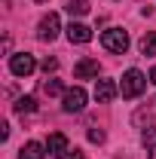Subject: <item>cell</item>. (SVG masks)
I'll use <instances>...</instances> for the list:
<instances>
[{
    "label": "cell",
    "mask_w": 156,
    "mask_h": 159,
    "mask_svg": "<svg viewBox=\"0 0 156 159\" xmlns=\"http://www.w3.org/2000/svg\"><path fill=\"white\" fill-rule=\"evenodd\" d=\"M101 46L107 49V52H126L129 49V34L122 31V28H107L104 34H101Z\"/></svg>",
    "instance_id": "2"
},
{
    "label": "cell",
    "mask_w": 156,
    "mask_h": 159,
    "mask_svg": "<svg viewBox=\"0 0 156 159\" xmlns=\"http://www.w3.org/2000/svg\"><path fill=\"white\" fill-rule=\"evenodd\" d=\"M144 150H147V159H156V125L144 132Z\"/></svg>",
    "instance_id": "12"
},
{
    "label": "cell",
    "mask_w": 156,
    "mask_h": 159,
    "mask_svg": "<svg viewBox=\"0 0 156 159\" xmlns=\"http://www.w3.org/2000/svg\"><path fill=\"white\" fill-rule=\"evenodd\" d=\"M98 70H101L98 58H80L77 67H74V77L77 80H89V77H98Z\"/></svg>",
    "instance_id": "7"
},
{
    "label": "cell",
    "mask_w": 156,
    "mask_h": 159,
    "mask_svg": "<svg viewBox=\"0 0 156 159\" xmlns=\"http://www.w3.org/2000/svg\"><path fill=\"white\" fill-rule=\"evenodd\" d=\"M89 141L92 144H104V132L101 129H89Z\"/></svg>",
    "instance_id": "17"
},
{
    "label": "cell",
    "mask_w": 156,
    "mask_h": 159,
    "mask_svg": "<svg viewBox=\"0 0 156 159\" xmlns=\"http://www.w3.org/2000/svg\"><path fill=\"white\" fill-rule=\"evenodd\" d=\"M150 83H153V86H156V64H153V67H150Z\"/></svg>",
    "instance_id": "19"
},
{
    "label": "cell",
    "mask_w": 156,
    "mask_h": 159,
    "mask_svg": "<svg viewBox=\"0 0 156 159\" xmlns=\"http://www.w3.org/2000/svg\"><path fill=\"white\" fill-rule=\"evenodd\" d=\"M9 70L16 74V77H31L34 70H37V61L31 52H16L12 58H9Z\"/></svg>",
    "instance_id": "3"
},
{
    "label": "cell",
    "mask_w": 156,
    "mask_h": 159,
    "mask_svg": "<svg viewBox=\"0 0 156 159\" xmlns=\"http://www.w3.org/2000/svg\"><path fill=\"white\" fill-rule=\"evenodd\" d=\"M141 55H156V34H144L141 37Z\"/></svg>",
    "instance_id": "14"
},
{
    "label": "cell",
    "mask_w": 156,
    "mask_h": 159,
    "mask_svg": "<svg viewBox=\"0 0 156 159\" xmlns=\"http://www.w3.org/2000/svg\"><path fill=\"white\" fill-rule=\"evenodd\" d=\"M58 159H86V153H83L80 147H67V150H64Z\"/></svg>",
    "instance_id": "16"
},
{
    "label": "cell",
    "mask_w": 156,
    "mask_h": 159,
    "mask_svg": "<svg viewBox=\"0 0 156 159\" xmlns=\"http://www.w3.org/2000/svg\"><path fill=\"white\" fill-rule=\"evenodd\" d=\"M34 110H37V101L31 98V95H25V98L16 101V113H21V116L25 113H34Z\"/></svg>",
    "instance_id": "13"
},
{
    "label": "cell",
    "mask_w": 156,
    "mask_h": 159,
    "mask_svg": "<svg viewBox=\"0 0 156 159\" xmlns=\"http://www.w3.org/2000/svg\"><path fill=\"white\" fill-rule=\"evenodd\" d=\"M144 89H147V77H144L138 67H129V70L122 74V83H119V95H122V98H138Z\"/></svg>",
    "instance_id": "1"
},
{
    "label": "cell",
    "mask_w": 156,
    "mask_h": 159,
    "mask_svg": "<svg viewBox=\"0 0 156 159\" xmlns=\"http://www.w3.org/2000/svg\"><path fill=\"white\" fill-rule=\"evenodd\" d=\"M119 95V86L113 80H98L95 83V101L98 104H107V101H113Z\"/></svg>",
    "instance_id": "6"
},
{
    "label": "cell",
    "mask_w": 156,
    "mask_h": 159,
    "mask_svg": "<svg viewBox=\"0 0 156 159\" xmlns=\"http://www.w3.org/2000/svg\"><path fill=\"white\" fill-rule=\"evenodd\" d=\"M58 31H61V19L55 16V12H49V16H43L37 25V37L43 40V43H52V40L58 37Z\"/></svg>",
    "instance_id": "5"
},
{
    "label": "cell",
    "mask_w": 156,
    "mask_h": 159,
    "mask_svg": "<svg viewBox=\"0 0 156 159\" xmlns=\"http://www.w3.org/2000/svg\"><path fill=\"white\" fill-rule=\"evenodd\" d=\"M37 3H46V0H37Z\"/></svg>",
    "instance_id": "20"
},
{
    "label": "cell",
    "mask_w": 156,
    "mask_h": 159,
    "mask_svg": "<svg viewBox=\"0 0 156 159\" xmlns=\"http://www.w3.org/2000/svg\"><path fill=\"white\" fill-rule=\"evenodd\" d=\"M55 67H58V61H55V58H43V70H46V74L55 70Z\"/></svg>",
    "instance_id": "18"
},
{
    "label": "cell",
    "mask_w": 156,
    "mask_h": 159,
    "mask_svg": "<svg viewBox=\"0 0 156 159\" xmlns=\"http://www.w3.org/2000/svg\"><path fill=\"white\" fill-rule=\"evenodd\" d=\"M43 92H46V95H64L67 89L61 86V80H46V83H43Z\"/></svg>",
    "instance_id": "15"
},
{
    "label": "cell",
    "mask_w": 156,
    "mask_h": 159,
    "mask_svg": "<svg viewBox=\"0 0 156 159\" xmlns=\"http://www.w3.org/2000/svg\"><path fill=\"white\" fill-rule=\"evenodd\" d=\"M46 150H49L52 156H61V153L67 150V138H64L61 132H52V135H49V141H46Z\"/></svg>",
    "instance_id": "10"
},
{
    "label": "cell",
    "mask_w": 156,
    "mask_h": 159,
    "mask_svg": "<svg viewBox=\"0 0 156 159\" xmlns=\"http://www.w3.org/2000/svg\"><path fill=\"white\" fill-rule=\"evenodd\" d=\"M67 40H71V43H89V40H92V31H89L86 25H80V21H71Z\"/></svg>",
    "instance_id": "9"
},
{
    "label": "cell",
    "mask_w": 156,
    "mask_h": 159,
    "mask_svg": "<svg viewBox=\"0 0 156 159\" xmlns=\"http://www.w3.org/2000/svg\"><path fill=\"white\" fill-rule=\"evenodd\" d=\"M61 107H64V113H80V110L86 107V89H83V86L67 89V92L61 95Z\"/></svg>",
    "instance_id": "4"
},
{
    "label": "cell",
    "mask_w": 156,
    "mask_h": 159,
    "mask_svg": "<svg viewBox=\"0 0 156 159\" xmlns=\"http://www.w3.org/2000/svg\"><path fill=\"white\" fill-rule=\"evenodd\" d=\"M46 144H40V141H28L25 147L19 150V159H46Z\"/></svg>",
    "instance_id": "8"
},
{
    "label": "cell",
    "mask_w": 156,
    "mask_h": 159,
    "mask_svg": "<svg viewBox=\"0 0 156 159\" xmlns=\"http://www.w3.org/2000/svg\"><path fill=\"white\" fill-rule=\"evenodd\" d=\"M64 9L71 16H86L89 12V0H64Z\"/></svg>",
    "instance_id": "11"
}]
</instances>
